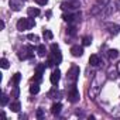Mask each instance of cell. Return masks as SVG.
<instances>
[{
	"instance_id": "obj_1",
	"label": "cell",
	"mask_w": 120,
	"mask_h": 120,
	"mask_svg": "<svg viewBox=\"0 0 120 120\" xmlns=\"http://www.w3.org/2000/svg\"><path fill=\"white\" fill-rule=\"evenodd\" d=\"M35 26V21L33 17H28V19H20L17 21V30L19 31H26V30H30Z\"/></svg>"
},
{
	"instance_id": "obj_2",
	"label": "cell",
	"mask_w": 120,
	"mask_h": 120,
	"mask_svg": "<svg viewBox=\"0 0 120 120\" xmlns=\"http://www.w3.org/2000/svg\"><path fill=\"white\" fill-rule=\"evenodd\" d=\"M51 55L55 61V65H59L62 61V55H61V51H59V47L58 44H51Z\"/></svg>"
},
{
	"instance_id": "obj_3",
	"label": "cell",
	"mask_w": 120,
	"mask_h": 120,
	"mask_svg": "<svg viewBox=\"0 0 120 120\" xmlns=\"http://www.w3.org/2000/svg\"><path fill=\"white\" fill-rule=\"evenodd\" d=\"M33 47L31 45H27V47H23L20 51H19V58L20 59H27V58H33Z\"/></svg>"
},
{
	"instance_id": "obj_4",
	"label": "cell",
	"mask_w": 120,
	"mask_h": 120,
	"mask_svg": "<svg viewBox=\"0 0 120 120\" xmlns=\"http://www.w3.org/2000/svg\"><path fill=\"white\" fill-rule=\"evenodd\" d=\"M79 98H81V95H79L78 88H76L75 85H72V88H71L69 92H68V100H69L71 103H76V102L79 100Z\"/></svg>"
},
{
	"instance_id": "obj_5",
	"label": "cell",
	"mask_w": 120,
	"mask_h": 120,
	"mask_svg": "<svg viewBox=\"0 0 120 120\" xmlns=\"http://www.w3.org/2000/svg\"><path fill=\"white\" fill-rule=\"evenodd\" d=\"M81 7V3L78 0H72V2H65L61 4V9L62 10H75V9H79Z\"/></svg>"
},
{
	"instance_id": "obj_6",
	"label": "cell",
	"mask_w": 120,
	"mask_h": 120,
	"mask_svg": "<svg viewBox=\"0 0 120 120\" xmlns=\"http://www.w3.org/2000/svg\"><path fill=\"white\" fill-rule=\"evenodd\" d=\"M78 75H79V68H78V67H72V68L69 69L68 75H67V79L71 81V82H75V81L78 79Z\"/></svg>"
},
{
	"instance_id": "obj_7",
	"label": "cell",
	"mask_w": 120,
	"mask_h": 120,
	"mask_svg": "<svg viewBox=\"0 0 120 120\" xmlns=\"http://www.w3.org/2000/svg\"><path fill=\"white\" fill-rule=\"evenodd\" d=\"M59 79H61V71L56 68V69L52 71V74H51V76H49V81H51L52 85H58Z\"/></svg>"
},
{
	"instance_id": "obj_8",
	"label": "cell",
	"mask_w": 120,
	"mask_h": 120,
	"mask_svg": "<svg viewBox=\"0 0 120 120\" xmlns=\"http://www.w3.org/2000/svg\"><path fill=\"white\" fill-rule=\"evenodd\" d=\"M81 17V13H78V14H71V13H65V14H62V20L64 21H67V23H72L75 19H79Z\"/></svg>"
},
{
	"instance_id": "obj_9",
	"label": "cell",
	"mask_w": 120,
	"mask_h": 120,
	"mask_svg": "<svg viewBox=\"0 0 120 120\" xmlns=\"http://www.w3.org/2000/svg\"><path fill=\"white\" fill-rule=\"evenodd\" d=\"M71 54L74 56H82L83 55V48L79 47V45H72L71 47Z\"/></svg>"
},
{
	"instance_id": "obj_10",
	"label": "cell",
	"mask_w": 120,
	"mask_h": 120,
	"mask_svg": "<svg viewBox=\"0 0 120 120\" xmlns=\"http://www.w3.org/2000/svg\"><path fill=\"white\" fill-rule=\"evenodd\" d=\"M10 7L14 11H19L23 7V0H10Z\"/></svg>"
},
{
	"instance_id": "obj_11",
	"label": "cell",
	"mask_w": 120,
	"mask_h": 120,
	"mask_svg": "<svg viewBox=\"0 0 120 120\" xmlns=\"http://www.w3.org/2000/svg\"><path fill=\"white\" fill-rule=\"evenodd\" d=\"M27 14H28V17H37L38 14H40V9H37V7H28L27 9Z\"/></svg>"
},
{
	"instance_id": "obj_12",
	"label": "cell",
	"mask_w": 120,
	"mask_h": 120,
	"mask_svg": "<svg viewBox=\"0 0 120 120\" xmlns=\"http://www.w3.org/2000/svg\"><path fill=\"white\" fill-rule=\"evenodd\" d=\"M89 64H90L92 67H98V65L100 64V58H99L98 55H90V58H89Z\"/></svg>"
},
{
	"instance_id": "obj_13",
	"label": "cell",
	"mask_w": 120,
	"mask_h": 120,
	"mask_svg": "<svg viewBox=\"0 0 120 120\" xmlns=\"http://www.w3.org/2000/svg\"><path fill=\"white\" fill-rule=\"evenodd\" d=\"M61 109H62V105H61V103H54V105L51 106V112H52V114H59Z\"/></svg>"
},
{
	"instance_id": "obj_14",
	"label": "cell",
	"mask_w": 120,
	"mask_h": 120,
	"mask_svg": "<svg viewBox=\"0 0 120 120\" xmlns=\"http://www.w3.org/2000/svg\"><path fill=\"white\" fill-rule=\"evenodd\" d=\"M10 109H11V112H16V113H19V112H20V109H21V103H20L19 100H16V102L10 103Z\"/></svg>"
},
{
	"instance_id": "obj_15",
	"label": "cell",
	"mask_w": 120,
	"mask_h": 120,
	"mask_svg": "<svg viewBox=\"0 0 120 120\" xmlns=\"http://www.w3.org/2000/svg\"><path fill=\"white\" fill-rule=\"evenodd\" d=\"M109 33L110 34H113V35H116V34H119L120 33V26H117V24H110L109 26Z\"/></svg>"
},
{
	"instance_id": "obj_16",
	"label": "cell",
	"mask_w": 120,
	"mask_h": 120,
	"mask_svg": "<svg viewBox=\"0 0 120 120\" xmlns=\"http://www.w3.org/2000/svg\"><path fill=\"white\" fill-rule=\"evenodd\" d=\"M37 54H38L40 56H45V54H47V48H45L44 44H40V45L37 47Z\"/></svg>"
},
{
	"instance_id": "obj_17",
	"label": "cell",
	"mask_w": 120,
	"mask_h": 120,
	"mask_svg": "<svg viewBox=\"0 0 120 120\" xmlns=\"http://www.w3.org/2000/svg\"><path fill=\"white\" fill-rule=\"evenodd\" d=\"M20 79H21V74H20V72L14 74V75H13V79H11L13 85H14V86H19V83H20Z\"/></svg>"
},
{
	"instance_id": "obj_18",
	"label": "cell",
	"mask_w": 120,
	"mask_h": 120,
	"mask_svg": "<svg viewBox=\"0 0 120 120\" xmlns=\"http://www.w3.org/2000/svg\"><path fill=\"white\" fill-rule=\"evenodd\" d=\"M30 92H31L33 95H37V93L40 92V85H38L37 82H34V83L30 86Z\"/></svg>"
},
{
	"instance_id": "obj_19",
	"label": "cell",
	"mask_w": 120,
	"mask_h": 120,
	"mask_svg": "<svg viewBox=\"0 0 120 120\" xmlns=\"http://www.w3.org/2000/svg\"><path fill=\"white\" fill-rule=\"evenodd\" d=\"M42 35H44V38H45V40H52V37H54L52 31H51V30H47V28H44Z\"/></svg>"
},
{
	"instance_id": "obj_20",
	"label": "cell",
	"mask_w": 120,
	"mask_h": 120,
	"mask_svg": "<svg viewBox=\"0 0 120 120\" xmlns=\"http://www.w3.org/2000/svg\"><path fill=\"white\" fill-rule=\"evenodd\" d=\"M47 68V65L45 64H40V65H37V68H35V74H38V75H42V72H44V69Z\"/></svg>"
},
{
	"instance_id": "obj_21",
	"label": "cell",
	"mask_w": 120,
	"mask_h": 120,
	"mask_svg": "<svg viewBox=\"0 0 120 120\" xmlns=\"http://www.w3.org/2000/svg\"><path fill=\"white\" fill-rule=\"evenodd\" d=\"M0 103H2V106H3V107L9 103V96H7L6 93H2V100H0Z\"/></svg>"
},
{
	"instance_id": "obj_22",
	"label": "cell",
	"mask_w": 120,
	"mask_h": 120,
	"mask_svg": "<svg viewBox=\"0 0 120 120\" xmlns=\"http://www.w3.org/2000/svg\"><path fill=\"white\" fill-rule=\"evenodd\" d=\"M0 65H2L3 69H7L9 68V61H7L6 58H2V59H0Z\"/></svg>"
},
{
	"instance_id": "obj_23",
	"label": "cell",
	"mask_w": 120,
	"mask_h": 120,
	"mask_svg": "<svg viewBox=\"0 0 120 120\" xmlns=\"http://www.w3.org/2000/svg\"><path fill=\"white\" fill-rule=\"evenodd\" d=\"M67 33H68V35H76V28L74 27V26H71V27H68V30H67Z\"/></svg>"
},
{
	"instance_id": "obj_24",
	"label": "cell",
	"mask_w": 120,
	"mask_h": 120,
	"mask_svg": "<svg viewBox=\"0 0 120 120\" xmlns=\"http://www.w3.org/2000/svg\"><path fill=\"white\" fill-rule=\"evenodd\" d=\"M117 55H119V51L117 49H110L109 51V56L113 59V58H117Z\"/></svg>"
},
{
	"instance_id": "obj_25",
	"label": "cell",
	"mask_w": 120,
	"mask_h": 120,
	"mask_svg": "<svg viewBox=\"0 0 120 120\" xmlns=\"http://www.w3.org/2000/svg\"><path fill=\"white\" fill-rule=\"evenodd\" d=\"M90 42H92V38L90 37H83L82 38V44L83 45H90Z\"/></svg>"
},
{
	"instance_id": "obj_26",
	"label": "cell",
	"mask_w": 120,
	"mask_h": 120,
	"mask_svg": "<svg viewBox=\"0 0 120 120\" xmlns=\"http://www.w3.org/2000/svg\"><path fill=\"white\" fill-rule=\"evenodd\" d=\"M27 38H28L30 41H34V42H35V41H38V35H35V34H33V33H31V34H28V35H27Z\"/></svg>"
},
{
	"instance_id": "obj_27",
	"label": "cell",
	"mask_w": 120,
	"mask_h": 120,
	"mask_svg": "<svg viewBox=\"0 0 120 120\" xmlns=\"http://www.w3.org/2000/svg\"><path fill=\"white\" fill-rule=\"evenodd\" d=\"M11 96L13 98H17L19 96V86H14V90L11 92Z\"/></svg>"
},
{
	"instance_id": "obj_28",
	"label": "cell",
	"mask_w": 120,
	"mask_h": 120,
	"mask_svg": "<svg viewBox=\"0 0 120 120\" xmlns=\"http://www.w3.org/2000/svg\"><path fill=\"white\" fill-rule=\"evenodd\" d=\"M37 2V4H40V6H45L47 3H48V0H35Z\"/></svg>"
},
{
	"instance_id": "obj_29",
	"label": "cell",
	"mask_w": 120,
	"mask_h": 120,
	"mask_svg": "<svg viewBox=\"0 0 120 120\" xmlns=\"http://www.w3.org/2000/svg\"><path fill=\"white\" fill-rule=\"evenodd\" d=\"M42 116H44L42 109H38V110H37V117H38V119H42Z\"/></svg>"
},
{
	"instance_id": "obj_30",
	"label": "cell",
	"mask_w": 120,
	"mask_h": 120,
	"mask_svg": "<svg viewBox=\"0 0 120 120\" xmlns=\"http://www.w3.org/2000/svg\"><path fill=\"white\" fill-rule=\"evenodd\" d=\"M4 28V21H0V30Z\"/></svg>"
}]
</instances>
